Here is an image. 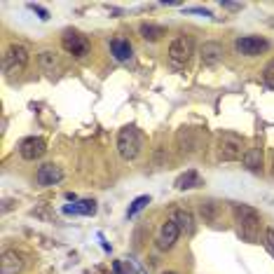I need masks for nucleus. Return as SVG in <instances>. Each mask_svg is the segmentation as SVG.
Listing matches in <instances>:
<instances>
[{"label":"nucleus","mask_w":274,"mask_h":274,"mask_svg":"<svg viewBox=\"0 0 274 274\" xmlns=\"http://www.w3.org/2000/svg\"><path fill=\"white\" fill-rule=\"evenodd\" d=\"M110 52L117 61H127L131 56V43L124 40V38H113L110 40Z\"/></svg>","instance_id":"18"},{"label":"nucleus","mask_w":274,"mask_h":274,"mask_svg":"<svg viewBox=\"0 0 274 274\" xmlns=\"http://www.w3.org/2000/svg\"><path fill=\"white\" fill-rule=\"evenodd\" d=\"M201 185H204V181H201V176L195 169H188L185 174H181V176L176 178V183H174V188H176L178 192H183V190H195V188H201Z\"/></svg>","instance_id":"14"},{"label":"nucleus","mask_w":274,"mask_h":274,"mask_svg":"<svg viewBox=\"0 0 274 274\" xmlns=\"http://www.w3.org/2000/svg\"><path fill=\"white\" fill-rule=\"evenodd\" d=\"M96 209L98 207L94 199H78V201H73V204H66V207H63V213H68V216H94Z\"/></svg>","instance_id":"15"},{"label":"nucleus","mask_w":274,"mask_h":274,"mask_svg":"<svg viewBox=\"0 0 274 274\" xmlns=\"http://www.w3.org/2000/svg\"><path fill=\"white\" fill-rule=\"evenodd\" d=\"M38 63H40V68L49 75H54L61 71V61H59V56H56V52H52V49L40 52V54H38Z\"/></svg>","instance_id":"17"},{"label":"nucleus","mask_w":274,"mask_h":274,"mask_svg":"<svg viewBox=\"0 0 274 274\" xmlns=\"http://www.w3.org/2000/svg\"><path fill=\"white\" fill-rule=\"evenodd\" d=\"M143 143H146V139H143V134H141L134 124L122 127L120 134H117V152H120V157L127 159V162L139 157L141 150H143Z\"/></svg>","instance_id":"2"},{"label":"nucleus","mask_w":274,"mask_h":274,"mask_svg":"<svg viewBox=\"0 0 274 274\" xmlns=\"http://www.w3.org/2000/svg\"><path fill=\"white\" fill-rule=\"evenodd\" d=\"M269 174H272V178H274V152H272V164H269Z\"/></svg>","instance_id":"28"},{"label":"nucleus","mask_w":274,"mask_h":274,"mask_svg":"<svg viewBox=\"0 0 274 274\" xmlns=\"http://www.w3.org/2000/svg\"><path fill=\"white\" fill-rule=\"evenodd\" d=\"M30 10H33V12H36L38 17L43 19V21H47V19H49V12H47V10H45L43 5H36V3H33V5H30Z\"/></svg>","instance_id":"24"},{"label":"nucleus","mask_w":274,"mask_h":274,"mask_svg":"<svg viewBox=\"0 0 274 274\" xmlns=\"http://www.w3.org/2000/svg\"><path fill=\"white\" fill-rule=\"evenodd\" d=\"M171 220L178 225V230L185 232V234H192L195 232V218L188 209H174L171 211Z\"/></svg>","instance_id":"16"},{"label":"nucleus","mask_w":274,"mask_h":274,"mask_svg":"<svg viewBox=\"0 0 274 274\" xmlns=\"http://www.w3.org/2000/svg\"><path fill=\"white\" fill-rule=\"evenodd\" d=\"M164 274H176V272H164Z\"/></svg>","instance_id":"29"},{"label":"nucleus","mask_w":274,"mask_h":274,"mask_svg":"<svg viewBox=\"0 0 274 274\" xmlns=\"http://www.w3.org/2000/svg\"><path fill=\"white\" fill-rule=\"evenodd\" d=\"M262 82H265L269 89H274V59H269L267 63H265V68H262Z\"/></svg>","instance_id":"21"},{"label":"nucleus","mask_w":274,"mask_h":274,"mask_svg":"<svg viewBox=\"0 0 274 274\" xmlns=\"http://www.w3.org/2000/svg\"><path fill=\"white\" fill-rule=\"evenodd\" d=\"M188 12H192V14H204V17H211V12H209V10H204V7H188Z\"/></svg>","instance_id":"25"},{"label":"nucleus","mask_w":274,"mask_h":274,"mask_svg":"<svg viewBox=\"0 0 274 274\" xmlns=\"http://www.w3.org/2000/svg\"><path fill=\"white\" fill-rule=\"evenodd\" d=\"M148 204H150V197H148V195H141V197H136V199L131 201V207L127 209V218H134L136 213H141V211H143V209L148 207Z\"/></svg>","instance_id":"20"},{"label":"nucleus","mask_w":274,"mask_h":274,"mask_svg":"<svg viewBox=\"0 0 274 274\" xmlns=\"http://www.w3.org/2000/svg\"><path fill=\"white\" fill-rule=\"evenodd\" d=\"M178 237H181V230H178V225L169 218L164 225L159 227V234H157V239H155V246H157L159 251H169V249H174V244L178 242Z\"/></svg>","instance_id":"10"},{"label":"nucleus","mask_w":274,"mask_h":274,"mask_svg":"<svg viewBox=\"0 0 274 274\" xmlns=\"http://www.w3.org/2000/svg\"><path fill=\"white\" fill-rule=\"evenodd\" d=\"M28 59H30L28 49H26L24 45L12 43L5 49V54H3V68L10 71V73H19V71H24V68L28 66Z\"/></svg>","instance_id":"4"},{"label":"nucleus","mask_w":274,"mask_h":274,"mask_svg":"<svg viewBox=\"0 0 274 274\" xmlns=\"http://www.w3.org/2000/svg\"><path fill=\"white\" fill-rule=\"evenodd\" d=\"M61 45H63V49H66L71 56H75V59H82V56L89 54V40H87L82 33H78V30H66L63 33V38H61Z\"/></svg>","instance_id":"5"},{"label":"nucleus","mask_w":274,"mask_h":274,"mask_svg":"<svg viewBox=\"0 0 274 274\" xmlns=\"http://www.w3.org/2000/svg\"><path fill=\"white\" fill-rule=\"evenodd\" d=\"M45 152H47V143H45V139H40V136H30V139L21 141V146H19V155L24 159H28V162L40 159Z\"/></svg>","instance_id":"8"},{"label":"nucleus","mask_w":274,"mask_h":274,"mask_svg":"<svg viewBox=\"0 0 274 274\" xmlns=\"http://www.w3.org/2000/svg\"><path fill=\"white\" fill-rule=\"evenodd\" d=\"M61 178H63V171H61V166L54 164V162H47V164L38 166V171H36V183L40 188L56 185V183H61Z\"/></svg>","instance_id":"9"},{"label":"nucleus","mask_w":274,"mask_h":274,"mask_svg":"<svg viewBox=\"0 0 274 274\" xmlns=\"http://www.w3.org/2000/svg\"><path fill=\"white\" fill-rule=\"evenodd\" d=\"M234 49H237V54H244V56H258L262 52H267L269 43L260 36H244L234 40Z\"/></svg>","instance_id":"6"},{"label":"nucleus","mask_w":274,"mask_h":274,"mask_svg":"<svg viewBox=\"0 0 274 274\" xmlns=\"http://www.w3.org/2000/svg\"><path fill=\"white\" fill-rule=\"evenodd\" d=\"M199 54H201V63H204V66H216V63L223 61L225 49H223V45L220 43H216V40H209V43L201 45Z\"/></svg>","instance_id":"11"},{"label":"nucleus","mask_w":274,"mask_h":274,"mask_svg":"<svg viewBox=\"0 0 274 274\" xmlns=\"http://www.w3.org/2000/svg\"><path fill=\"white\" fill-rule=\"evenodd\" d=\"M244 136L234 134V131H223L218 134V141H216V155H218L220 162H237V159L244 157Z\"/></svg>","instance_id":"3"},{"label":"nucleus","mask_w":274,"mask_h":274,"mask_svg":"<svg viewBox=\"0 0 274 274\" xmlns=\"http://www.w3.org/2000/svg\"><path fill=\"white\" fill-rule=\"evenodd\" d=\"M232 218L237 223L239 237H242L244 242H251V244L258 242L260 225H262L258 209L249 207V204H232Z\"/></svg>","instance_id":"1"},{"label":"nucleus","mask_w":274,"mask_h":274,"mask_svg":"<svg viewBox=\"0 0 274 274\" xmlns=\"http://www.w3.org/2000/svg\"><path fill=\"white\" fill-rule=\"evenodd\" d=\"M213 209H216V204L213 201H207V204H201V216H207V220H216V216H213Z\"/></svg>","instance_id":"23"},{"label":"nucleus","mask_w":274,"mask_h":274,"mask_svg":"<svg viewBox=\"0 0 274 274\" xmlns=\"http://www.w3.org/2000/svg\"><path fill=\"white\" fill-rule=\"evenodd\" d=\"M113 269H115V274H124V272H122V265H120V262H113Z\"/></svg>","instance_id":"27"},{"label":"nucleus","mask_w":274,"mask_h":274,"mask_svg":"<svg viewBox=\"0 0 274 274\" xmlns=\"http://www.w3.org/2000/svg\"><path fill=\"white\" fill-rule=\"evenodd\" d=\"M223 7H225V10H234V12H237V10H242V3H223Z\"/></svg>","instance_id":"26"},{"label":"nucleus","mask_w":274,"mask_h":274,"mask_svg":"<svg viewBox=\"0 0 274 274\" xmlns=\"http://www.w3.org/2000/svg\"><path fill=\"white\" fill-rule=\"evenodd\" d=\"M139 30H141V36L146 38V40H150V43H155V40H162V38L166 36V28L164 26H159V24H141L139 26Z\"/></svg>","instance_id":"19"},{"label":"nucleus","mask_w":274,"mask_h":274,"mask_svg":"<svg viewBox=\"0 0 274 274\" xmlns=\"http://www.w3.org/2000/svg\"><path fill=\"white\" fill-rule=\"evenodd\" d=\"M242 159H244V166H246L249 171L260 174L262 171V148H260V143H253L251 148H246Z\"/></svg>","instance_id":"13"},{"label":"nucleus","mask_w":274,"mask_h":274,"mask_svg":"<svg viewBox=\"0 0 274 274\" xmlns=\"http://www.w3.org/2000/svg\"><path fill=\"white\" fill-rule=\"evenodd\" d=\"M265 249L269 251V256L274 258V230H265Z\"/></svg>","instance_id":"22"},{"label":"nucleus","mask_w":274,"mask_h":274,"mask_svg":"<svg viewBox=\"0 0 274 274\" xmlns=\"http://www.w3.org/2000/svg\"><path fill=\"white\" fill-rule=\"evenodd\" d=\"M192 54H195V40L190 36H181L169 45V56L176 63H188Z\"/></svg>","instance_id":"7"},{"label":"nucleus","mask_w":274,"mask_h":274,"mask_svg":"<svg viewBox=\"0 0 274 274\" xmlns=\"http://www.w3.org/2000/svg\"><path fill=\"white\" fill-rule=\"evenodd\" d=\"M24 269V260L19 256L17 251H3L0 256V274H19Z\"/></svg>","instance_id":"12"}]
</instances>
